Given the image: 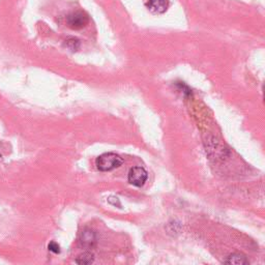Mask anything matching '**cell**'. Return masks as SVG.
Returning <instances> with one entry per match:
<instances>
[{
	"mask_svg": "<svg viewBox=\"0 0 265 265\" xmlns=\"http://www.w3.org/2000/svg\"><path fill=\"white\" fill-rule=\"evenodd\" d=\"M123 164V160L120 155L113 153V152H107L102 155H99L96 161L95 165L99 171L107 172L114 170Z\"/></svg>",
	"mask_w": 265,
	"mask_h": 265,
	"instance_id": "cell-1",
	"label": "cell"
},
{
	"mask_svg": "<svg viewBox=\"0 0 265 265\" xmlns=\"http://www.w3.org/2000/svg\"><path fill=\"white\" fill-rule=\"evenodd\" d=\"M148 178L147 171L142 167H134L131 168L128 172V182L135 187H142L146 182Z\"/></svg>",
	"mask_w": 265,
	"mask_h": 265,
	"instance_id": "cell-2",
	"label": "cell"
},
{
	"mask_svg": "<svg viewBox=\"0 0 265 265\" xmlns=\"http://www.w3.org/2000/svg\"><path fill=\"white\" fill-rule=\"evenodd\" d=\"M89 22L88 16L83 12H75L66 17V24L72 29L78 30L85 27Z\"/></svg>",
	"mask_w": 265,
	"mask_h": 265,
	"instance_id": "cell-3",
	"label": "cell"
},
{
	"mask_svg": "<svg viewBox=\"0 0 265 265\" xmlns=\"http://www.w3.org/2000/svg\"><path fill=\"white\" fill-rule=\"evenodd\" d=\"M170 6L169 0H149L147 3L148 10L155 15H162L166 13Z\"/></svg>",
	"mask_w": 265,
	"mask_h": 265,
	"instance_id": "cell-4",
	"label": "cell"
},
{
	"mask_svg": "<svg viewBox=\"0 0 265 265\" xmlns=\"http://www.w3.org/2000/svg\"><path fill=\"white\" fill-rule=\"evenodd\" d=\"M96 244V235L91 229H85L80 236V245L85 249H91Z\"/></svg>",
	"mask_w": 265,
	"mask_h": 265,
	"instance_id": "cell-5",
	"label": "cell"
},
{
	"mask_svg": "<svg viewBox=\"0 0 265 265\" xmlns=\"http://www.w3.org/2000/svg\"><path fill=\"white\" fill-rule=\"evenodd\" d=\"M224 263L226 264H235V265H245V264H249V260L247 259V257L243 254H232L230 256L227 257V259L224 261Z\"/></svg>",
	"mask_w": 265,
	"mask_h": 265,
	"instance_id": "cell-6",
	"label": "cell"
},
{
	"mask_svg": "<svg viewBox=\"0 0 265 265\" xmlns=\"http://www.w3.org/2000/svg\"><path fill=\"white\" fill-rule=\"evenodd\" d=\"M93 260H94V258L91 253H84L77 258L76 262L78 264H91L93 262Z\"/></svg>",
	"mask_w": 265,
	"mask_h": 265,
	"instance_id": "cell-7",
	"label": "cell"
},
{
	"mask_svg": "<svg viewBox=\"0 0 265 265\" xmlns=\"http://www.w3.org/2000/svg\"><path fill=\"white\" fill-rule=\"evenodd\" d=\"M79 41L76 40V39H70L66 41V45H68V47H70L72 50H76L79 48Z\"/></svg>",
	"mask_w": 265,
	"mask_h": 265,
	"instance_id": "cell-8",
	"label": "cell"
},
{
	"mask_svg": "<svg viewBox=\"0 0 265 265\" xmlns=\"http://www.w3.org/2000/svg\"><path fill=\"white\" fill-rule=\"evenodd\" d=\"M48 249H49V251H51V252H53L55 254H59L60 253V247L55 242L50 243L49 246H48Z\"/></svg>",
	"mask_w": 265,
	"mask_h": 265,
	"instance_id": "cell-9",
	"label": "cell"
},
{
	"mask_svg": "<svg viewBox=\"0 0 265 265\" xmlns=\"http://www.w3.org/2000/svg\"><path fill=\"white\" fill-rule=\"evenodd\" d=\"M0 158H2V155H0Z\"/></svg>",
	"mask_w": 265,
	"mask_h": 265,
	"instance_id": "cell-10",
	"label": "cell"
}]
</instances>
